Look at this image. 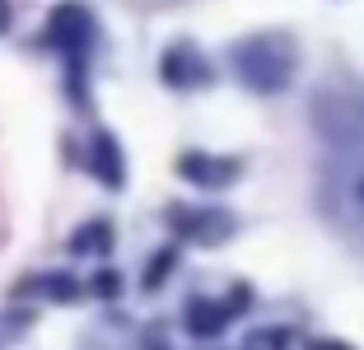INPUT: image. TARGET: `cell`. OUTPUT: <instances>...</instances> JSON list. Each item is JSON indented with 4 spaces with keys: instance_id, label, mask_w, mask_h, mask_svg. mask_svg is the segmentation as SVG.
I'll return each instance as SVG.
<instances>
[{
    "instance_id": "obj_9",
    "label": "cell",
    "mask_w": 364,
    "mask_h": 350,
    "mask_svg": "<svg viewBox=\"0 0 364 350\" xmlns=\"http://www.w3.org/2000/svg\"><path fill=\"white\" fill-rule=\"evenodd\" d=\"M168 266H173V253H164V257H154V262H150V276H145V285H159V280L164 276H168Z\"/></svg>"
},
{
    "instance_id": "obj_2",
    "label": "cell",
    "mask_w": 364,
    "mask_h": 350,
    "mask_svg": "<svg viewBox=\"0 0 364 350\" xmlns=\"http://www.w3.org/2000/svg\"><path fill=\"white\" fill-rule=\"evenodd\" d=\"M89 38V14L85 5H56L52 23H47V43L65 47V52H75V47H85Z\"/></svg>"
},
{
    "instance_id": "obj_10",
    "label": "cell",
    "mask_w": 364,
    "mask_h": 350,
    "mask_svg": "<svg viewBox=\"0 0 364 350\" xmlns=\"http://www.w3.org/2000/svg\"><path fill=\"white\" fill-rule=\"evenodd\" d=\"M0 28H10V0H0Z\"/></svg>"
},
{
    "instance_id": "obj_11",
    "label": "cell",
    "mask_w": 364,
    "mask_h": 350,
    "mask_svg": "<svg viewBox=\"0 0 364 350\" xmlns=\"http://www.w3.org/2000/svg\"><path fill=\"white\" fill-rule=\"evenodd\" d=\"M313 350H346V346H336V341H318Z\"/></svg>"
},
{
    "instance_id": "obj_6",
    "label": "cell",
    "mask_w": 364,
    "mask_h": 350,
    "mask_svg": "<svg viewBox=\"0 0 364 350\" xmlns=\"http://www.w3.org/2000/svg\"><path fill=\"white\" fill-rule=\"evenodd\" d=\"M94 169H98V178L107 182V187H117L122 182V159H117V145L107 136H98L94 140Z\"/></svg>"
},
{
    "instance_id": "obj_8",
    "label": "cell",
    "mask_w": 364,
    "mask_h": 350,
    "mask_svg": "<svg viewBox=\"0 0 364 350\" xmlns=\"http://www.w3.org/2000/svg\"><path fill=\"white\" fill-rule=\"evenodd\" d=\"M280 346H285V332H257L247 341V350H280Z\"/></svg>"
},
{
    "instance_id": "obj_5",
    "label": "cell",
    "mask_w": 364,
    "mask_h": 350,
    "mask_svg": "<svg viewBox=\"0 0 364 350\" xmlns=\"http://www.w3.org/2000/svg\"><path fill=\"white\" fill-rule=\"evenodd\" d=\"M341 201H346V211H350V220L364 224V154L350 164V173H346V182H341Z\"/></svg>"
},
{
    "instance_id": "obj_7",
    "label": "cell",
    "mask_w": 364,
    "mask_h": 350,
    "mask_svg": "<svg viewBox=\"0 0 364 350\" xmlns=\"http://www.w3.org/2000/svg\"><path fill=\"white\" fill-rule=\"evenodd\" d=\"M107 248H112V229H107L103 220L75 233V253H107Z\"/></svg>"
},
{
    "instance_id": "obj_1",
    "label": "cell",
    "mask_w": 364,
    "mask_h": 350,
    "mask_svg": "<svg viewBox=\"0 0 364 350\" xmlns=\"http://www.w3.org/2000/svg\"><path fill=\"white\" fill-rule=\"evenodd\" d=\"M234 61L252 89H280L294 70V52H289L285 38H252L234 52Z\"/></svg>"
},
{
    "instance_id": "obj_3",
    "label": "cell",
    "mask_w": 364,
    "mask_h": 350,
    "mask_svg": "<svg viewBox=\"0 0 364 350\" xmlns=\"http://www.w3.org/2000/svg\"><path fill=\"white\" fill-rule=\"evenodd\" d=\"M178 169H182V178L205 182V187H220V182H229V178L238 173V164H234V159H205V154H187Z\"/></svg>"
},
{
    "instance_id": "obj_4",
    "label": "cell",
    "mask_w": 364,
    "mask_h": 350,
    "mask_svg": "<svg viewBox=\"0 0 364 350\" xmlns=\"http://www.w3.org/2000/svg\"><path fill=\"white\" fill-rule=\"evenodd\" d=\"M225 318H229V308L205 304V299H196V304L187 308V327H192L196 336H210V332H220V327H225Z\"/></svg>"
}]
</instances>
